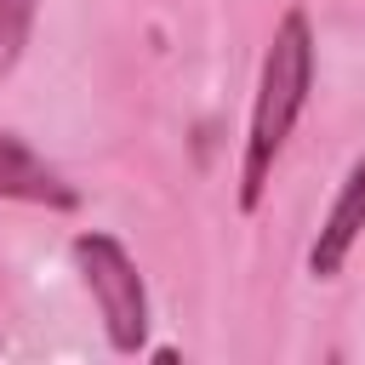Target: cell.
Returning a JSON list of instances; mask_svg holds the SVG:
<instances>
[{"label":"cell","mask_w":365,"mask_h":365,"mask_svg":"<svg viewBox=\"0 0 365 365\" xmlns=\"http://www.w3.org/2000/svg\"><path fill=\"white\" fill-rule=\"evenodd\" d=\"M314 74H319V46H314V23L302 6H285L262 63H257V91H251V114H245V143H240V211H257L268 200L274 165L314 97Z\"/></svg>","instance_id":"obj_1"},{"label":"cell","mask_w":365,"mask_h":365,"mask_svg":"<svg viewBox=\"0 0 365 365\" xmlns=\"http://www.w3.org/2000/svg\"><path fill=\"white\" fill-rule=\"evenodd\" d=\"M68 262L103 319V336L114 354H143L148 348V325H154V308H148V279L137 268V257L108 234V228H80L68 240Z\"/></svg>","instance_id":"obj_2"},{"label":"cell","mask_w":365,"mask_h":365,"mask_svg":"<svg viewBox=\"0 0 365 365\" xmlns=\"http://www.w3.org/2000/svg\"><path fill=\"white\" fill-rule=\"evenodd\" d=\"M359 234H365V154H354V165L342 171V182H336V194H331V205H325V217L308 240V274L336 279L348 268Z\"/></svg>","instance_id":"obj_3"},{"label":"cell","mask_w":365,"mask_h":365,"mask_svg":"<svg viewBox=\"0 0 365 365\" xmlns=\"http://www.w3.org/2000/svg\"><path fill=\"white\" fill-rule=\"evenodd\" d=\"M0 200L40 205V211H80V188L46 154H34L11 125H0Z\"/></svg>","instance_id":"obj_4"},{"label":"cell","mask_w":365,"mask_h":365,"mask_svg":"<svg viewBox=\"0 0 365 365\" xmlns=\"http://www.w3.org/2000/svg\"><path fill=\"white\" fill-rule=\"evenodd\" d=\"M34 17H40V0H0V80L17 74V63L34 40Z\"/></svg>","instance_id":"obj_5"}]
</instances>
